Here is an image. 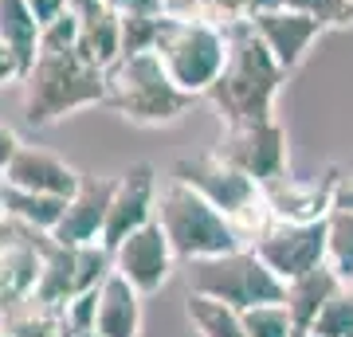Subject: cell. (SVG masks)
<instances>
[{"label": "cell", "mask_w": 353, "mask_h": 337, "mask_svg": "<svg viewBox=\"0 0 353 337\" xmlns=\"http://www.w3.org/2000/svg\"><path fill=\"white\" fill-rule=\"evenodd\" d=\"M24 71H20V63L8 48H4V39H0V87H8V83H20Z\"/></svg>", "instance_id": "obj_31"}, {"label": "cell", "mask_w": 353, "mask_h": 337, "mask_svg": "<svg viewBox=\"0 0 353 337\" xmlns=\"http://www.w3.org/2000/svg\"><path fill=\"white\" fill-rule=\"evenodd\" d=\"M185 314H189V325L196 329V337H248L243 334V314L220 298L189 290Z\"/></svg>", "instance_id": "obj_23"}, {"label": "cell", "mask_w": 353, "mask_h": 337, "mask_svg": "<svg viewBox=\"0 0 353 337\" xmlns=\"http://www.w3.org/2000/svg\"><path fill=\"white\" fill-rule=\"evenodd\" d=\"M192 102L196 99L189 90H181L169 79L157 51H134L106 67V102L102 106H110L130 125H141V130L173 125L189 114Z\"/></svg>", "instance_id": "obj_3"}, {"label": "cell", "mask_w": 353, "mask_h": 337, "mask_svg": "<svg viewBox=\"0 0 353 337\" xmlns=\"http://www.w3.org/2000/svg\"><path fill=\"white\" fill-rule=\"evenodd\" d=\"M0 181H4V185H12V188L48 192V196H63L67 200L79 188L83 173L71 169L63 157H55L51 150H43V145H20V153L12 157V165L4 169Z\"/></svg>", "instance_id": "obj_16"}, {"label": "cell", "mask_w": 353, "mask_h": 337, "mask_svg": "<svg viewBox=\"0 0 353 337\" xmlns=\"http://www.w3.org/2000/svg\"><path fill=\"white\" fill-rule=\"evenodd\" d=\"M341 287H345V278H341L330 263H322V267H314V271L290 278L287 294H283V306H287V314L294 318L299 329H310V322L318 318V310H322Z\"/></svg>", "instance_id": "obj_18"}, {"label": "cell", "mask_w": 353, "mask_h": 337, "mask_svg": "<svg viewBox=\"0 0 353 337\" xmlns=\"http://www.w3.org/2000/svg\"><path fill=\"white\" fill-rule=\"evenodd\" d=\"M0 192H4V212L28 227H39V232H55V224H59V216L67 208L63 196L28 192V188H12V185H4V181H0Z\"/></svg>", "instance_id": "obj_22"}, {"label": "cell", "mask_w": 353, "mask_h": 337, "mask_svg": "<svg viewBox=\"0 0 353 337\" xmlns=\"http://www.w3.org/2000/svg\"><path fill=\"white\" fill-rule=\"evenodd\" d=\"M350 337H353V334H350Z\"/></svg>", "instance_id": "obj_38"}, {"label": "cell", "mask_w": 353, "mask_h": 337, "mask_svg": "<svg viewBox=\"0 0 353 337\" xmlns=\"http://www.w3.org/2000/svg\"><path fill=\"white\" fill-rule=\"evenodd\" d=\"M79 51L87 55L94 67H110L114 59H122V12H114L110 4L99 8L94 16L79 20Z\"/></svg>", "instance_id": "obj_20"}, {"label": "cell", "mask_w": 353, "mask_h": 337, "mask_svg": "<svg viewBox=\"0 0 353 337\" xmlns=\"http://www.w3.org/2000/svg\"><path fill=\"white\" fill-rule=\"evenodd\" d=\"M290 337H314V334H310V329H294Z\"/></svg>", "instance_id": "obj_35"}, {"label": "cell", "mask_w": 353, "mask_h": 337, "mask_svg": "<svg viewBox=\"0 0 353 337\" xmlns=\"http://www.w3.org/2000/svg\"><path fill=\"white\" fill-rule=\"evenodd\" d=\"M240 314H243V334L248 337H290L299 329L283 302H263V306H252V310H240Z\"/></svg>", "instance_id": "obj_26"}, {"label": "cell", "mask_w": 353, "mask_h": 337, "mask_svg": "<svg viewBox=\"0 0 353 337\" xmlns=\"http://www.w3.org/2000/svg\"><path fill=\"white\" fill-rule=\"evenodd\" d=\"M173 181H185L189 188H196L208 204H216L220 212L232 220L236 227H259V208H267L263 185L248 176L243 169L228 165L220 153H204V157H181L173 165Z\"/></svg>", "instance_id": "obj_7"}, {"label": "cell", "mask_w": 353, "mask_h": 337, "mask_svg": "<svg viewBox=\"0 0 353 337\" xmlns=\"http://www.w3.org/2000/svg\"><path fill=\"white\" fill-rule=\"evenodd\" d=\"M334 208H350V212H353V176H338V188H334Z\"/></svg>", "instance_id": "obj_32"}, {"label": "cell", "mask_w": 353, "mask_h": 337, "mask_svg": "<svg viewBox=\"0 0 353 337\" xmlns=\"http://www.w3.org/2000/svg\"><path fill=\"white\" fill-rule=\"evenodd\" d=\"M157 59L181 90H189L192 99H201L212 90V83L224 71L228 59V32L212 20H176L165 16L161 36L153 43Z\"/></svg>", "instance_id": "obj_5"}, {"label": "cell", "mask_w": 353, "mask_h": 337, "mask_svg": "<svg viewBox=\"0 0 353 337\" xmlns=\"http://www.w3.org/2000/svg\"><path fill=\"white\" fill-rule=\"evenodd\" d=\"M252 28L267 43V51L283 63V71H294L306 59V51L314 48V39L326 32L322 20L299 12V8H275V12L252 16Z\"/></svg>", "instance_id": "obj_14"}, {"label": "cell", "mask_w": 353, "mask_h": 337, "mask_svg": "<svg viewBox=\"0 0 353 337\" xmlns=\"http://www.w3.org/2000/svg\"><path fill=\"white\" fill-rule=\"evenodd\" d=\"M310 334L314 337H350L353 334V283H345L318 310V318L310 322Z\"/></svg>", "instance_id": "obj_25"}, {"label": "cell", "mask_w": 353, "mask_h": 337, "mask_svg": "<svg viewBox=\"0 0 353 337\" xmlns=\"http://www.w3.org/2000/svg\"><path fill=\"white\" fill-rule=\"evenodd\" d=\"M67 337H102L99 329H79V334H67Z\"/></svg>", "instance_id": "obj_34"}, {"label": "cell", "mask_w": 353, "mask_h": 337, "mask_svg": "<svg viewBox=\"0 0 353 337\" xmlns=\"http://www.w3.org/2000/svg\"><path fill=\"white\" fill-rule=\"evenodd\" d=\"M216 153L228 165H236L248 176H255L259 185L287 176V130L275 118L224 125V138H220Z\"/></svg>", "instance_id": "obj_10"}, {"label": "cell", "mask_w": 353, "mask_h": 337, "mask_svg": "<svg viewBox=\"0 0 353 337\" xmlns=\"http://www.w3.org/2000/svg\"><path fill=\"white\" fill-rule=\"evenodd\" d=\"M39 36H43V28H39L36 12L28 8V0H0V39L16 55L20 71H28L36 63Z\"/></svg>", "instance_id": "obj_21"}, {"label": "cell", "mask_w": 353, "mask_h": 337, "mask_svg": "<svg viewBox=\"0 0 353 337\" xmlns=\"http://www.w3.org/2000/svg\"><path fill=\"white\" fill-rule=\"evenodd\" d=\"M153 220L169 236L176 259L185 263L212 259V255H228V251L243 247L240 227L185 181H173L157 192V216Z\"/></svg>", "instance_id": "obj_4"}, {"label": "cell", "mask_w": 353, "mask_h": 337, "mask_svg": "<svg viewBox=\"0 0 353 337\" xmlns=\"http://www.w3.org/2000/svg\"><path fill=\"white\" fill-rule=\"evenodd\" d=\"M287 8L322 20L326 28H350L353 24V0H287Z\"/></svg>", "instance_id": "obj_27"}, {"label": "cell", "mask_w": 353, "mask_h": 337, "mask_svg": "<svg viewBox=\"0 0 353 337\" xmlns=\"http://www.w3.org/2000/svg\"><path fill=\"white\" fill-rule=\"evenodd\" d=\"M189 290L220 298L236 310H252V306H263V302H283L287 283L252 247H236L228 255L189 263Z\"/></svg>", "instance_id": "obj_6"}, {"label": "cell", "mask_w": 353, "mask_h": 337, "mask_svg": "<svg viewBox=\"0 0 353 337\" xmlns=\"http://www.w3.org/2000/svg\"><path fill=\"white\" fill-rule=\"evenodd\" d=\"M275 8H287V0H252V16H259V12H275Z\"/></svg>", "instance_id": "obj_33"}, {"label": "cell", "mask_w": 353, "mask_h": 337, "mask_svg": "<svg viewBox=\"0 0 353 337\" xmlns=\"http://www.w3.org/2000/svg\"><path fill=\"white\" fill-rule=\"evenodd\" d=\"M94 314H99V290H87L63 306V325L67 334H79V329H94Z\"/></svg>", "instance_id": "obj_28"}, {"label": "cell", "mask_w": 353, "mask_h": 337, "mask_svg": "<svg viewBox=\"0 0 353 337\" xmlns=\"http://www.w3.org/2000/svg\"><path fill=\"white\" fill-rule=\"evenodd\" d=\"M326 263L345 283H353V212L330 208L326 216Z\"/></svg>", "instance_id": "obj_24"}, {"label": "cell", "mask_w": 353, "mask_h": 337, "mask_svg": "<svg viewBox=\"0 0 353 337\" xmlns=\"http://www.w3.org/2000/svg\"><path fill=\"white\" fill-rule=\"evenodd\" d=\"M252 251L275 271L283 283L306 275L326 263V220H275L267 216L252 232Z\"/></svg>", "instance_id": "obj_9"}, {"label": "cell", "mask_w": 353, "mask_h": 337, "mask_svg": "<svg viewBox=\"0 0 353 337\" xmlns=\"http://www.w3.org/2000/svg\"><path fill=\"white\" fill-rule=\"evenodd\" d=\"M28 8L36 12L39 28H48V24H55L59 16L71 12V0H28Z\"/></svg>", "instance_id": "obj_29"}, {"label": "cell", "mask_w": 353, "mask_h": 337, "mask_svg": "<svg viewBox=\"0 0 353 337\" xmlns=\"http://www.w3.org/2000/svg\"><path fill=\"white\" fill-rule=\"evenodd\" d=\"M20 110L28 125H55L67 114L106 102V71L79 51V43H39L36 63L20 79Z\"/></svg>", "instance_id": "obj_2"}, {"label": "cell", "mask_w": 353, "mask_h": 337, "mask_svg": "<svg viewBox=\"0 0 353 337\" xmlns=\"http://www.w3.org/2000/svg\"><path fill=\"white\" fill-rule=\"evenodd\" d=\"M4 216L8 212H4V192H0V224H4Z\"/></svg>", "instance_id": "obj_36"}, {"label": "cell", "mask_w": 353, "mask_h": 337, "mask_svg": "<svg viewBox=\"0 0 353 337\" xmlns=\"http://www.w3.org/2000/svg\"><path fill=\"white\" fill-rule=\"evenodd\" d=\"M0 329L8 337H67L63 310L36 298V294L4 302L0 306Z\"/></svg>", "instance_id": "obj_19"}, {"label": "cell", "mask_w": 353, "mask_h": 337, "mask_svg": "<svg viewBox=\"0 0 353 337\" xmlns=\"http://www.w3.org/2000/svg\"><path fill=\"white\" fill-rule=\"evenodd\" d=\"M0 337H8V334H4V329H0Z\"/></svg>", "instance_id": "obj_37"}, {"label": "cell", "mask_w": 353, "mask_h": 337, "mask_svg": "<svg viewBox=\"0 0 353 337\" xmlns=\"http://www.w3.org/2000/svg\"><path fill=\"white\" fill-rule=\"evenodd\" d=\"M153 216H157V169L150 161H138V165H130L126 173L114 176L102 243L106 247H118L130 232H138L141 224H150Z\"/></svg>", "instance_id": "obj_12"}, {"label": "cell", "mask_w": 353, "mask_h": 337, "mask_svg": "<svg viewBox=\"0 0 353 337\" xmlns=\"http://www.w3.org/2000/svg\"><path fill=\"white\" fill-rule=\"evenodd\" d=\"M334 188H338V173H326L322 181H294V176H279L263 185V200H267V216L275 220H326L334 208Z\"/></svg>", "instance_id": "obj_15"}, {"label": "cell", "mask_w": 353, "mask_h": 337, "mask_svg": "<svg viewBox=\"0 0 353 337\" xmlns=\"http://www.w3.org/2000/svg\"><path fill=\"white\" fill-rule=\"evenodd\" d=\"M141 298L126 278L110 271L99 287V314H94V329L102 337H138L141 334Z\"/></svg>", "instance_id": "obj_17"}, {"label": "cell", "mask_w": 353, "mask_h": 337, "mask_svg": "<svg viewBox=\"0 0 353 337\" xmlns=\"http://www.w3.org/2000/svg\"><path fill=\"white\" fill-rule=\"evenodd\" d=\"M110 192H114V176L83 173L79 188L67 196V208L51 236L59 243H102L106 212H110Z\"/></svg>", "instance_id": "obj_13"}, {"label": "cell", "mask_w": 353, "mask_h": 337, "mask_svg": "<svg viewBox=\"0 0 353 337\" xmlns=\"http://www.w3.org/2000/svg\"><path fill=\"white\" fill-rule=\"evenodd\" d=\"M228 59L220 79L212 83V90L204 99L212 102V110L220 114L224 125L240 122H263L275 118V94L283 87V63L267 51V43L259 39V32L252 28V20L228 24Z\"/></svg>", "instance_id": "obj_1"}, {"label": "cell", "mask_w": 353, "mask_h": 337, "mask_svg": "<svg viewBox=\"0 0 353 337\" xmlns=\"http://www.w3.org/2000/svg\"><path fill=\"white\" fill-rule=\"evenodd\" d=\"M110 271H114V259L106 243H59L51 236V243L43 247L36 298L63 310L71 298L87 294V290H99Z\"/></svg>", "instance_id": "obj_8"}, {"label": "cell", "mask_w": 353, "mask_h": 337, "mask_svg": "<svg viewBox=\"0 0 353 337\" xmlns=\"http://www.w3.org/2000/svg\"><path fill=\"white\" fill-rule=\"evenodd\" d=\"M110 259H114V271L126 278L138 294H157L169 283V275H173L176 251L169 243V236L161 232V224L150 220L138 232H130L118 247H110Z\"/></svg>", "instance_id": "obj_11"}, {"label": "cell", "mask_w": 353, "mask_h": 337, "mask_svg": "<svg viewBox=\"0 0 353 337\" xmlns=\"http://www.w3.org/2000/svg\"><path fill=\"white\" fill-rule=\"evenodd\" d=\"M20 145H24V141H20V134H16L12 125L0 122V176H4V169H8V165H12V157L20 153Z\"/></svg>", "instance_id": "obj_30"}]
</instances>
